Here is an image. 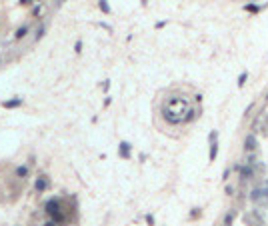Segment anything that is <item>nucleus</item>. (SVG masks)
Listing matches in <instances>:
<instances>
[{"label":"nucleus","mask_w":268,"mask_h":226,"mask_svg":"<svg viewBox=\"0 0 268 226\" xmlns=\"http://www.w3.org/2000/svg\"><path fill=\"white\" fill-rule=\"evenodd\" d=\"M46 210H48V214L54 218V222L60 220V204H58V200H50V202L46 204Z\"/></svg>","instance_id":"f257e3e1"},{"label":"nucleus","mask_w":268,"mask_h":226,"mask_svg":"<svg viewBox=\"0 0 268 226\" xmlns=\"http://www.w3.org/2000/svg\"><path fill=\"white\" fill-rule=\"evenodd\" d=\"M46 186H48V178H44V176H40V178L36 180V190H38V192H42V190H44Z\"/></svg>","instance_id":"f03ea898"},{"label":"nucleus","mask_w":268,"mask_h":226,"mask_svg":"<svg viewBox=\"0 0 268 226\" xmlns=\"http://www.w3.org/2000/svg\"><path fill=\"white\" fill-rule=\"evenodd\" d=\"M18 104H20V100H18V98H16V100H10V102H4V106H6V108H12V106H18Z\"/></svg>","instance_id":"7ed1b4c3"},{"label":"nucleus","mask_w":268,"mask_h":226,"mask_svg":"<svg viewBox=\"0 0 268 226\" xmlns=\"http://www.w3.org/2000/svg\"><path fill=\"white\" fill-rule=\"evenodd\" d=\"M120 152H122V156H126V154H128V144H126V142H122V144H120Z\"/></svg>","instance_id":"20e7f679"},{"label":"nucleus","mask_w":268,"mask_h":226,"mask_svg":"<svg viewBox=\"0 0 268 226\" xmlns=\"http://www.w3.org/2000/svg\"><path fill=\"white\" fill-rule=\"evenodd\" d=\"M26 30H28V28H26V26H22V28H20V30L16 32V38H22V36L26 34Z\"/></svg>","instance_id":"39448f33"},{"label":"nucleus","mask_w":268,"mask_h":226,"mask_svg":"<svg viewBox=\"0 0 268 226\" xmlns=\"http://www.w3.org/2000/svg\"><path fill=\"white\" fill-rule=\"evenodd\" d=\"M100 8H102L104 12H110V8H108V4H106V0H100Z\"/></svg>","instance_id":"423d86ee"},{"label":"nucleus","mask_w":268,"mask_h":226,"mask_svg":"<svg viewBox=\"0 0 268 226\" xmlns=\"http://www.w3.org/2000/svg\"><path fill=\"white\" fill-rule=\"evenodd\" d=\"M246 142H248V148H254V136H248Z\"/></svg>","instance_id":"0eeeda50"},{"label":"nucleus","mask_w":268,"mask_h":226,"mask_svg":"<svg viewBox=\"0 0 268 226\" xmlns=\"http://www.w3.org/2000/svg\"><path fill=\"white\" fill-rule=\"evenodd\" d=\"M44 226H56V222H54V220H48V222H46Z\"/></svg>","instance_id":"6e6552de"}]
</instances>
